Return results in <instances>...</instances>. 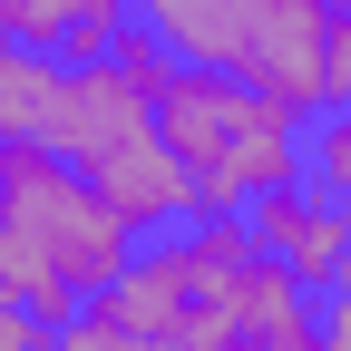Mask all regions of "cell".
<instances>
[{
  "label": "cell",
  "mask_w": 351,
  "mask_h": 351,
  "mask_svg": "<svg viewBox=\"0 0 351 351\" xmlns=\"http://www.w3.org/2000/svg\"><path fill=\"white\" fill-rule=\"evenodd\" d=\"M137 225L98 195V176L59 156L49 137L0 147V274H10L49 322H69L78 302H98L127 263H137Z\"/></svg>",
  "instance_id": "obj_1"
},
{
  "label": "cell",
  "mask_w": 351,
  "mask_h": 351,
  "mask_svg": "<svg viewBox=\"0 0 351 351\" xmlns=\"http://www.w3.org/2000/svg\"><path fill=\"white\" fill-rule=\"evenodd\" d=\"M39 137L98 176V195H108L137 234L205 215V205H195V186H186V166H176V147H166L156 88H147V78H127L117 59H78V69L59 59V88H49V117H39Z\"/></svg>",
  "instance_id": "obj_2"
},
{
  "label": "cell",
  "mask_w": 351,
  "mask_h": 351,
  "mask_svg": "<svg viewBox=\"0 0 351 351\" xmlns=\"http://www.w3.org/2000/svg\"><path fill=\"white\" fill-rule=\"evenodd\" d=\"M156 117H166V147H176L205 215H244L254 195L302 176V108L263 98L225 69H176L156 88Z\"/></svg>",
  "instance_id": "obj_3"
},
{
  "label": "cell",
  "mask_w": 351,
  "mask_h": 351,
  "mask_svg": "<svg viewBox=\"0 0 351 351\" xmlns=\"http://www.w3.org/2000/svg\"><path fill=\"white\" fill-rule=\"evenodd\" d=\"M341 0H137V20L176 49V69H225L283 108H332L322 88V39Z\"/></svg>",
  "instance_id": "obj_4"
},
{
  "label": "cell",
  "mask_w": 351,
  "mask_h": 351,
  "mask_svg": "<svg viewBox=\"0 0 351 351\" xmlns=\"http://www.w3.org/2000/svg\"><path fill=\"white\" fill-rule=\"evenodd\" d=\"M244 225L263 234V254H274L302 293H332V283H341V254H351V205H341V195H322L313 176H293V186L254 195V205H244Z\"/></svg>",
  "instance_id": "obj_5"
},
{
  "label": "cell",
  "mask_w": 351,
  "mask_h": 351,
  "mask_svg": "<svg viewBox=\"0 0 351 351\" xmlns=\"http://www.w3.org/2000/svg\"><path fill=\"white\" fill-rule=\"evenodd\" d=\"M137 29V0H0V39L39 59H108L117 39Z\"/></svg>",
  "instance_id": "obj_6"
},
{
  "label": "cell",
  "mask_w": 351,
  "mask_h": 351,
  "mask_svg": "<svg viewBox=\"0 0 351 351\" xmlns=\"http://www.w3.org/2000/svg\"><path fill=\"white\" fill-rule=\"evenodd\" d=\"M302 176H313L322 195L351 205V98H332V108L302 117Z\"/></svg>",
  "instance_id": "obj_7"
},
{
  "label": "cell",
  "mask_w": 351,
  "mask_h": 351,
  "mask_svg": "<svg viewBox=\"0 0 351 351\" xmlns=\"http://www.w3.org/2000/svg\"><path fill=\"white\" fill-rule=\"evenodd\" d=\"M234 351H332V332H322V302H293V313H274V322H254Z\"/></svg>",
  "instance_id": "obj_8"
},
{
  "label": "cell",
  "mask_w": 351,
  "mask_h": 351,
  "mask_svg": "<svg viewBox=\"0 0 351 351\" xmlns=\"http://www.w3.org/2000/svg\"><path fill=\"white\" fill-rule=\"evenodd\" d=\"M0 351H59V322L39 313L10 274H0Z\"/></svg>",
  "instance_id": "obj_9"
},
{
  "label": "cell",
  "mask_w": 351,
  "mask_h": 351,
  "mask_svg": "<svg viewBox=\"0 0 351 351\" xmlns=\"http://www.w3.org/2000/svg\"><path fill=\"white\" fill-rule=\"evenodd\" d=\"M322 88H332V98H351V0L332 10V39H322Z\"/></svg>",
  "instance_id": "obj_10"
},
{
  "label": "cell",
  "mask_w": 351,
  "mask_h": 351,
  "mask_svg": "<svg viewBox=\"0 0 351 351\" xmlns=\"http://www.w3.org/2000/svg\"><path fill=\"white\" fill-rule=\"evenodd\" d=\"M322 332H332V351H351V293H322Z\"/></svg>",
  "instance_id": "obj_11"
}]
</instances>
